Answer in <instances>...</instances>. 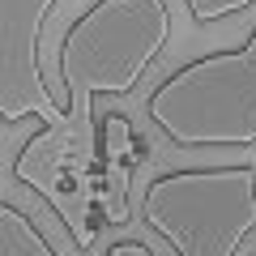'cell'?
<instances>
[{"label": "cell", "instance_id": "obj_8", "mask_svg": "<svg viewBox=\"0 0 256 256\" xmlns=\"http://www.w3.org/2000/svg\"><path fill=\"white\" fill-rule=\"evenodd\" d=\"M244 47H248V52H256V34H252V38H248V43H244Z\"/></svg>", "mask_w": 256, "mask_h": 256}, {"label": "cell", "instance_id": "obj_1", "mask_svg": "<svg viewBox=\"0 0 256 256\" xmlns=\"http://www.w3.org/2000/svg\"><path fill=\"white\" fill-rule=\"evenodd\" d=\"M171 43L166 0H98L68 26L60 47L64 98L90 116L94 94H132Z\"/></svg>", "mask_w": 256, "mask_h": 256}, {"label": "cell", "instance_id": "obj_7", "mask_svg": "<svg viewBox=\"0 0 256 256\" xmlns=\"http://www.w3.org/2000/svg\"><path fill=\"white\" fill-rule=\"evenodd\" d=\"M107 256H154L146 244H116V248H107Z\"/></svg>", "mask_w": 256, "mask_h": 256}, {"label": "cell", "instance_id": "obj_4", "mask_svg": "<svg viewBox=\"0 0 256 256\" xmlns=\"http://www.w3.org/2000/svg\"><path fill=\"white\" fill-rule=\"evenodd\" d=\"M56 0H0V124L9 128L26 116H38L43 128L68 120L64 102L52 98L38 64L43 22Z\"/></svg>", "mask_w": 256, "mask_h": 256}, {"label": "cell", "instance_id": "obj_5", "mask_svg": "<svg viewBox=\"0 0 256 256\" xmlns=\"http://www.w3.org/2000/svg\"><path fill=\"white\" fill-rule=\"evenodd\" d=\"M0 256H56V248L26 214L4 201L0 205Z\"/></svg>", "mask_w": 256, "mask_h": 256}, {"label": "cell", "instance_id": "obj_2", "mask_svg": "<svg viewBox=\"0 0 256 256\" xmlns=\"http://www.w3.org/2000/svg\"><path fill=\"white\" fill-rule=\"evenodd\" d=\"M150 120L184 150L256 146V52H210L150 94Z\"/></svg>", "mask_w": 256, "mask_h": 256}, {"label": "cell", "instance_id": "obj_3", "mask_svg": "<svg viewBox=\"0 0 256 256\" xmlns=\"http://www.w3.org/2000/svg\"><path fill=\"white\" fill-rule=\"evenodd\" d=\"M141 222L175 248V256H239L256 230V171H171L141 192Z\"/></svg>", "mask_w": 256, "mask_h": 256}, {"label": "cell", "instance_id": "obj_6", "mask_svg": "<svg viewBox=\"0 0 256 256\" xmlns=\"http://www.w3.org/2000/svg\"><path fill=\"white\" fill-rule=\"evenodd\" d=\"M192 13V22H222V18H235V13H244L248 4H256V0H184Z\"/></svg>", "mask_w": 256, "mask_h": 256}]
</instances>
